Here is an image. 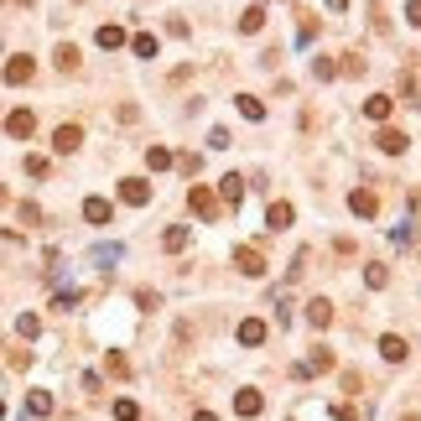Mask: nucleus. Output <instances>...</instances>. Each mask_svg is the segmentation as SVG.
<instances>
[{
  "instance_id": "obj_8",
  "label": "nucleus",
  "mask_w": 421,
  "mask_h": 421,
  "mask_svg": "<svg viewBox=\"0 0 421 421\" xmlns=\"http://www.w3.org/2000/svg\"><path fill=\"white\" fill-rule=\"evenodd\" d=\"M32 130H37V115H32V110H16V115H6V136H11V141H26Z\"/></svg>"
},
{
  "instance_id": "obj_4",
  "label": "nucleus",
  "mask_w": 421,
  "mask_h": 421,
  "mask_svg": "<svg viewBox=\"0 0 421 421\" xmlns=\"http://www.w3.org/2000/svg\"><path fill=\"white\" fill-rule=\"evenodd\" d=\"M78 146H84V130H78V125H58V130H52V151H58V156H73Z\"/></svg>"
},
{
  "instance_id": "obj_41",
  "label": "nucleus",
  "mask_w": 421,
  "mask_h": 421,
  "mask_svg": "<svg viewBox=\"0 0 421 421\" xmlns=\"http://www.w3.org/2000/svg\"><path fill=\"white\" fill-rule=\"evenodd\" d=\"M323 6H328V11H344V0H323Z\"/></svg>"
},
{
  "instance_id": "obj_15",
  "label": "nucleus",
  "mask_w": 421,
  "mask_h": 421,
  "mask_svg": "<svg viewBox=\"0 0 421 421\" xmlns=\"http://www.w3.org/2000/svg\"><path fill=\"white\" fill-rule=\"evenodd\" d=\"M333 364H338V359H333V349H323V344L307 354V375H328Z\"/></svg>"
},
{
  "instance_id": "obj_9",
  "label": "nucleus",
  "mask_w": 421,
  "mask_h": 421,
  "mask_svg": "<svg viewBox=\"0 0 421 421\" xmlns=\"http://www.w3.org/2000/svg\"><path fill=\"white\" fill-rule=\"evenodd\" d=\"M390 110H396V99H390V94H370V99H364V120H375V125H385Z\"/></svg>"
},
{
  "instance_id": "obj_5",
  "label": "nucleus",
  "mask_w": 421,
  "mask_h": 421,
  "mask_svg": "<svg viewBox=\"0 0 421 421\" xmlns=\"http://www.w3.org/2000/svg\"><path fill=\"white\" fill-rule=\"evenodd\" d=\"M375 146L385 151V156H401L406 146H411V136L406 130H396V125H380V136H375Z\"/></svg>"
},
{
  "instance_id": "obj_39",
  "label": "nucleus",
  "mask_w": 421,
  "mask_h": 421,
  "mask_svg": "<svg viewBox=\"0 0 421 421\" xmlns=\"http://www.w3.org/2000/svg\"><path fill=\"white\" fill-rule=\"evenodd\" d=\"M333 416H338V421H359V411H354V406H333Z\"/></svg>"
},
{
  "instance_id": "obj_30",
  "label": "nucleus",
  "mask_w": 421,
  "mask_h": 421,
  "mask_svg": "<svg viewBox=\"0 0 421 421\" xmlns=\"http://www.w3.org/2000/svg\"><path fill=\"white\" fill-rule=\"evenodd\" d=\"M312 78H323V84H328V78H338V63H328V58H312Z\"/></svg>"
},
{
  "instance_id": "obj_37",
  "label": "nucleus",
  "mask_w": 421,
  "mask_h": 421,
  "mask_svg": "<svg viewBox=\"0 0 421 421\" xmlns=\"http://www.w3.org/2000/svg\"><path fill=\"white\" fill-rule=\"evenodd\" d=\"M58 312H68V307H78V292H58V302H52Z\"/></svg>"
},
{
  "instance_id": "obj_23",
  "label": "nucleus",
  "mask_w": 421,
  "mask_h": 421,
  "mask_svg": "<svg viewBox=\"0 0 421 421\" xmlns=\"http://www.w3.org/2000/svg\"><path fill=\"white\" fill-rule=\"evenodd\" d=\"M104 370H110L115 380H125V375H130V359H125L120 349H110V354H104Z\"/></svg>"
},
{
  "instance_id": "obj_33",
  "label": "nucleus",
  "mask_w": 421,
  "mask_h": 421,
  "mask_svg": "<svg viewBox=\"0 0 421 421\" xmlns=\"http://www.w3.org/2000/svg\"><path fill=\"white\" fill-rule=\"evenodd\" d=\"M120 255H125L120 245H99V250H94V260H99V266H115V260H120Z\"/></svg>"
},
{
  "instance_id": "obj_18",
  "label": "nucleus",
  "mask_w": 421,
  "mask_h": 421,
  "mask_svg": "<svg viewBox=\"0 0 421 421\" xmlns=\"http://www.w3.org/2000/svg\"><path fill=\"white\" fill-rule=\"evenodd\" d=\"M94 42H99L104 52H115V47H125V32H120V26H99V32H94Z\"/></svg>"
},
{
  "instance_id": "obj_16",
  "label": "nucleus",
  "mask_w": 421,
  "mask_h": 421,
  "mask_svg": "<svg viewBox=\"0 0 421 421\" xmlns=\"http://www.w3.org/2000/svg\"><path fill=\"white\" fill-rule=\"evenodd\" d=\"M110 214H115L110 198H84V219L89 224H110Z\"/></svg>"
},
{
  "instance_id": "obj_25",
  "label": "nucleus",
  "mask_w": 421,
  "mask_h": 421,
  "mask_svg": "<svg viewBox=\"0 0 421 421\" xmlns=\"http://www.w3.org/2000/svg\"><path fill=\"white\" fill-rule=\"evenodd\" d=\"M146 167H151V172H167V167H172V151H167V146H146Z\"/></svg>"
},
{
  "instance_id": "obj_44",
  "label": "nucleus",
  "mask_w": 421,
  "mask_h": 421,
  "mask_svg": "<svg viewBox=\"0 0 421 421\" xmlns=\"http://www.w3.org/2000/svg\"><path fill=\"white\" fill-rule=\"evenodd\" d=\"M0 416H6V406H0Z\"/></svg>"
},
{
  "instance_id": "obj_7",
  "label": "nucleus",
  "mask_w": 421,
  "mask_h": 421,
  "mask_svg": "<svg viewBox=\"0 0 421 421\" xmlns=\"http://www.w3.org/2000/svg\"><path fill=\"white\" fill-rule=\"evenodd\" d=\"M349 208H354V219H375L380 214V198H375L370 188H354L349 193Z\"/></svg>"
},
{
  "instance_id": "obj_3",
  "label": "nucleus",
  "mask_w": 421,
  "mask_h": 421,
  "mask_svg": "<svg viewBox=\"0 0 421 421\" xmlns=\"http://www.w3.org/2000/svg\"><path fill=\"white\" fill-rule=\"evenodd\" d=\"M120 203L146 208V203H151V182H146V177H125V182H120Z\"/></svg>"
},
{
  "instance_id": "obj_13",
  "label": "nucleus",
  "mask_w": 421,
  "mask_h": 421,
  "mask_svg": "<svg viewBox=\"0 0 421 421\" xmlns=\"http://www.w3.org/2000/svg\"><path fill=\"white\" fill-rule=\"evenodd\" d=\"M240 344H245V349L266 344V323H260V318H245V323H240Z\"/></svg>"
},
{
  "instance_id": "obj_31",
  "label": "nucleus",
  "mask_w": 421,
  "mask_h": 421,
  "mask_svg": "<svg viewBox=\"0 0 421 421\" xmlns=\"http://www.w3.org/2000/svg\"><path fill=\"white\" fill-rule=\"evenodd\" d=\"M115 421H141V406L136 401H115Z\"/></svg>"
},
{
  "instance_id": "obj_29",
  "label": "nucleus",
  "mask_w": 421,
  "mask_h": 421,
  "mask_svg": "<svg viewBox=\"0 0 421 421\" xmlns=\"http://www.w3.org/2000/svg\"><path fill=\"white\" fill-rule=\"evenodd\" d=\"M364 281H370V292H380V286H390V271L385 266H364Z\"/></svg>"
},
{
  "instance_id": "obj_28",
  "label": "nucleus",
  "mask_w": 421,
  "mask_h": 421,
  "mask_svg": "<svg viewBox=\"0 0 421 421\" xmlns=\"http://www.w3.org/2000/svg\"><path fill=\"white\" fill-rule=\"evenodd\" d=\"M16 333L21 338H37V333H42V318H37V312H21V318H16Z\"/></svg>"
},
{
  "instance_id": "obj_43",
  "label": "nucleus",
  "mask_w": 421,
  "mask_h": 421,
  "mask_svg": "<svg viewBox=\"0 0 421 421\" xmlns=\"http://www.w3.org/2000/svg\"><path fill=\"white\" fill-rule=\"evenodd\" d=\"M0 208H6V188H0Z\"/></svg>"
},
{
  "instance_id": "obj_21",
  "label": "nucleus",
  "mask_w": 421,
  "mask_h": 421,
  "mask_svg": "<svg viewBox=\"0 0 421 421\" xmlns=\"http://www.w3.org/2000/svg\"><path fill=\"white\" fill-rule=\"evenodd\" d=\"M26 416H52V396H47V390H32V396H26Z\"/></svg>"
},
{
  "instance_id": "obj_10",
  "label": "nucleus",
  "mask_w": 421,
  "mask_h": 421,
  "mask_svg": "<svg viewBox=\"0 0 421 421\" xmlns=\"http://www.w3.org/2000/svg\"><path fill=\"white\" fill-rule=\"evenodd\" d=\"M292 219H297V208H292V203H271V208H266V229H271V234L292 229Z\"/></svg>"
},
{
  "instance_id": "obj_32",
  "label": "nucleus",
  "mask_w": 421,
  "mask_h": 421,
  "mask_svg": "<svg viewBox=\"0 0 421 421\" xmlns=\"http://www.w3.org/2000/svg\"><path fill=\"white\" fill-rule=\"evenodd\" d=\"M47 172H52L47 156H26V177H47Z\"/></svg>"
},
{
  "instance_id": "obj_22",
  "label": "nucleus",
  "mask_w": 421,
  "mask_h": 421,
  "mask_svg": "<svg viewBox=\"0 0 421 421\" xmlns=\"http://www.w3.org/2000/svg\"><path fill=\"white\" fill-rule=\"evenodd\" d=\"M401 99L421 110V78H416V73H401Z\"/></svg>"
},
{
  "instance_id": "obj_24",
  "label": "nucleus",
  "mask_w": 421,
  "mask_h": 421,
  "mask_svg": "<svg viewBox=\"0 0 421 421\" xmlns=\"http://www.w3.org/2000/svg\"><path fill=\"white\" fill-rule=\"evenodd\" d=\"M52 58H58V68H63V73H78V47H73V42H63Z\"/></svg>"
},
{
  "instance_id": "obj_40",
  "label": "nucleus",
  "mask_w": 421,
  "mask_h": 421,
  "mask_svg": "<svg viewBox=\"0 0 421 421\" xmlns=\"http://www.w3.org/2000/svg\"><path fill=\"white\" fill-rule=\"evenodd\" d=\"M193 421H219V416H214V411H198V416H193Z\"/></svg>"
},
{
  "instance_id": "obj_35",
  "label": "nucleus",
  "mask_w": 421,
  "mask_h": 421,
  "mask_svg": "<svg viewBox=\"0 0 421 421\" xmlns=\"http://www.w3.org/2000/svg\"><path fill=\"white\" fill-rule=\"evenodd\" d=\"M344 390H349V396H359V390H364V380H359V370H344Z\"/></svg>"
},
{
  "instance_id": "obj_42",
  "label": "nucleus",
  "mask_w": 421,
  "mask_h": 421,
  "mask_svg": "<svg viewBox=\"0 0 421 421\" xmlns=\"http://www.w3.org/2000/svg\"><path fill=\"white\" fill-rule=\"evenodd\" d=\"M401 421H421V416H416V411H411V416H401Z\"/></svg>"
},
{
  "instance_id": "obj_1",
  "label": "nucleus",
  "mask_w": 421,
  "mask_h": 421,
  "mask_svg": "<svg viewBox=\"0 0 421 421\" xmlns=\"http://www.w3.org/2000/svg\"><path fill=\"white\" fill-rule=\"evenodd\" d=\"M188 208H193V214H198L203 224H214V219H219V193H214V188H198V182H193V188H188Z\"/></svg>"
},
{
  "instance_id": "obj_12",
  "label": "nucleus",
  "mask_w": 421,
  "mask_h": 421,
  "mask_svg": "<svg viewBox=\"0 0 421 421\" xmlns=\"http://www.w3.org/2000/svg\"><path fill=\"white\" fill-rule=\"evenodd\" d=\"M307 323L312 328H328V323H333V302H328V297H312L307 302Z\"/></svg>"
},
{
  "instance_id": "obj_20",
  "label": "nucleus",
  "mask_w": 421,
  "mask_h": 421,
  "mask_svg": "<svg viewBox=\"0 0 421 421\" xmlns=\"http://www.w3.org/2000/svg\"><path fill=\"white\" fill-rule=\"evenodd\" d=\"M130 52H136V58H156V52H162V42H156L151 32H141V37H130Z\"/></svg>"
},
{
  "instance_id": "obj_19",
  "label": "nucleus",
  "mask_w": 421,
  "mask_h": 421,
  "mask_svg": "<svg viewBox=\"0 0 421 421\" xmlns=\"http://www.w3.org/2000/svg\"><path fill=\"white\" fill-rule=\"evenodd\" d=\"M234 104H240V115H245V120H266V104H260L255 94H234Z\"/></svg>"
},
{
  "instance_id": "obj_38",
  "label": "nucleus",
  "mask_w": 421,
  "mask_h": 421,
  "mask_svg": "<svg viewBox=\"0 0 421 421\" xmlns=\"http://www.w3.org/2000/svg\"><path fill=\"white\" fill-rule=\"evenodd\" d=\"M406 21H411V26H421V0H406Z\"/></svg>"
},
{
  "instance_id": "obj_11",
  "label": "nucleus",
  "mask_w": 421,
  "mask_h": 421,
  "mask_svg": "<svg viewBox=\"0 0 421 421\" xmlns=\"http://www.w3.org/2000/svg\"><path fill=\"white\" fill-rule=\"evenodd\" d=\"M32 73H37L32 58H11L6 63V84H32Z\"/></svg>"
},
{
  "instance_id": "obj_36",
  "label": "nucleus",
  "mask_w": 421,
  "mask_h": 421,
  "mask_svg": "<svg viewBox=\"0 0 421 421\" xmlns=\"http://www.w3.org/2000/svg\"><path fill=\"white\" fill-rule=\"evenodd\" d=\"M172 162H177V167H182V172H188V177H193V172H198V167H203V162H198V156H193V151H188V156H172Z\"/></svg>"
},
{
  "instance_id": "obj_6",
  "label": "nucleus",
  "mask_w": 421,
  "mask_h": 421,
  "mask_svg": "<svg viewBox=\"0 0 421 421\" xmlns=\"http://www.w3.org/2000/svg\"><path fill=\"white\" fill-rule=\"evenodd\" d=\"M240 203H245V177L229 172V177L219 182V208H240Z\"/></svg>"
},
{
  "instance_id": "obj_27",
  "label": "nucleus",
  "mask_w": 421,
  "mask_h": 421,
  "mask_svg": "<svg viewBox=\"0 0 421 421\" xmlns=\"http://www.w3.org/2000/svg\"><path fill=\"white\" fill-rule=\"evenodd\" d=\"M188 240H193V234H188V224H172V229L162 234V245H167V250H182Z\"/></svg>"
},
{
  "instance_id": "obj_34",
  "label": "nucleus",
  "mask_w": 421,
  "mask_h": 421,
  "mask_svg": "<svg viewBox=\"0 0 421 421\" xmlns=\"http://www.w3.org/2000/svg\"><path fill=\"white\" fill-rule=\"evenodd\" d=\"M16 219H21V224H42V208H37V203H21Z\"/></svg>"
},
{
  "instance_id": "obj_2",
  "label": "nucleus",
  "mask_w": 421,
  "mask_h": 421,
  "mask_svg": "<svg viewBox=\"0 0 421 421\" xmlns=\"http://www.w3.org/2000/svg\"><path fill=\"white\" fill-rule=\"evenodd\" d=\"M234 271L255 281V276H266V255H260L255 245H234Z\"/></svg>"
},
{
  "instance_id": "obj_26",
  "label": "nucleus",
  "mask_w": 421,
  "mask_h": 421,
  "mask_svg": "<svg viewBox=\"0 0 421 421\" xmlns=\"http://www.w3.org/2000/svg\"><path fill=\"white\" fill-rule=\"evenodd\" d=\"M260 26H266V6H250L240 16V32H260Z\"/></svg>"
},
{
  "instance_id": "obj_14",
  "label": "nucleus",
  "mask_w": 421,
  "mask_h": 421,
  "mask_svg": "<svg viewBox=\"0 0 421 421\" xmlns=\"http://www.w3.org/2000/svg\"><path fill=\"white\" fill-rule=\"evenodd\" d=\"M234 411H240V416H260V411H266L260 390H240V396H234Z\"/></svg>"
},
{
  "instance_id": "obj_17",
  "label": "nucleus",
  "mask_w": 421,
  "mask_h": 421,
  "mask_svg": "<svg viewBox=\"0 0 421 421\" xmlns=\"http://www.w3.org/2000/svg\"><path fill=\"white\" fill-rule=\"evenodd\" d=\"M380 354H385L390 364H401V359H406V354H411V349H406V338H396V333H385V338H380Z\"/></svg>"
}]
</instances>
